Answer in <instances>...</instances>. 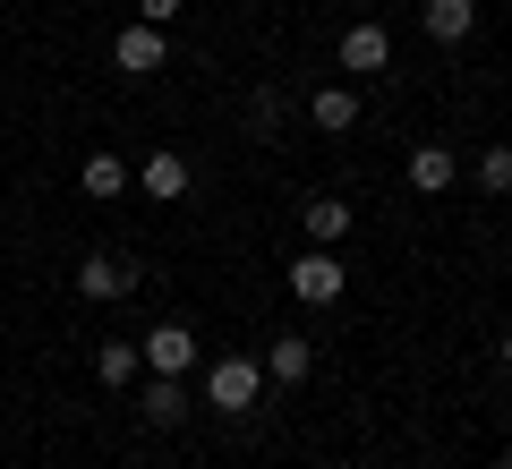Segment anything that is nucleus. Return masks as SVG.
I'll return each mask as SVG.
<instances>
[{"label":"nucleus","mask_w":512,"mask_h":469,"mask_svg":"<svg viewBox=\"0 0 512 469\" xmlns=\"http://www.w3.org/2000/svg\"><path fill=\"white\" fill-rule=\"evenodd\" d=\"M265 376L274 384H308L316 376V342L308 333H274V342H265Z\"/></svg>","instance_id":"obj_6"},{"label":"nucleus","mask_w":512,"mask_h":469,"mask_svg":"<svg viewBox=\"0 0 512 469\" xmlns=\"http://www.w3.org/2000/svg\"><path fill=\"white\" fill-rule=\"evenodd\" d=\"M137 350H146L154 376H188V367H197V333H188V325H154Z\"/></svg>","instance_id":"obj_5"},{"label":"nucleus","mask_w":512,"mask_h":469,"mask_svg":"<svg viewBox=\"0 0 512 469\" xmlns=\"http://www.w3.org/2000/svg\"><path fill=\"white\" fill-rule=\"evenodd\" d=\"M299 231H308V248H333V239L350 231V205L342 197H308L299 205Z\"/></svg>","instance_id":"obj_11"},{"label":"nucleus","mask_w":512,"mask_h":469,"mask_svg":"<svg viewBox=\"0 0 512 469\" xmlns=\"http://www.w3.org/2000/svg\"><path fill=\"white\" fill-rule=\"evenodd\" d=\"M146 418H154V427H180V418H188V376H154L146 384Z\"/></svg>","instance_id":"obj_15"},{"label":"nucleus","mask_w":512,"mask_h":469,"mask_svg":"<svg viewBox=\"0 0 512 469\" xmlns=\"http://www.w3.org/2000/svg\"><path fill=\"white\" fill-rule=\"evenodd\" d=\"M342 290H350V273H342V256H333V248H308V256L291 265V299H299V307H333Z\"/></svg>","instance_id":"obj_2"},{"label":"nucleus","mask_w":512,"mask_h":469,"mask_svg":"<svg viewBox=\"0 0 512 469\" xmlns=\"http://www.w3.org/2000/svg\"><path fill=\"white\" fill-rule=\"evenodd\" d=\"M137 188H146L154 205H180V197H188V154H171V145H163V154H146Z\"/></svg>","instance_id":"obj_8"},{"label":"nucleus","mask_w":512,"mask_h":469,"mask_svg":"<svg viewBox=\"0 0 512 469\" xmlns=\"http://www.w3.org/2000/svg\"><path fill=\"white\" fill-rule=\"evenodd\" d=\"M504 367H512V333H504Z\"/></svg>","instance_id":"obj_19"},{"label":"nucleus","mask_w":512,"mask_h":469,"mask_svg":"<svg viewBox=\"0 0 512 469\" xmlns=\"http://www.w3.org/2000/svg\"><path fill=\"white\" fill-rule=\"evenodd\" d=\"M94 376H103L111 393H128V384L146 376V350H137V342H103V350H94Z\"/></svg>","instance_id":"obj_13"},{"label":"nucleus","mask_w":512,"mask_h":469,"mask_svg":"<svg viewBox=\"0 0 512 469\" xmlns=\"http://www.w3.org/2000/svg\"><path fill=\"white\" fill-rule=\"evenodd\" d=\"M419 18H427V35H436V43H470V26H478V0H427Z\"/></svg>","instance_id":"obj_12"},{"label":"nucleus","mask_w":512,"mask_h":469,"mask_svg":"<svg viewBox=\"0 0 512 469\" xmlns=\"http://www.w3.org/2000/svg\"><path fill=\"white\" fill-rule=\"evenodd\" d=\"M0 376H9V350H0Z\"/></svg>","instance_id":"obj_20"},{"label":"nucleus","mask_w":512,"mask_h":469,"mask_svg":"<svg viewBox=\"0 0 512 469\" xmlns=\"http://www.w3.org/2000/svg\"><path fill=\"white\" fill-rule=\"evenodd\" d=\"M282 111H291V103H282V86H256V94H248V128H256V137H274Z\"/></svg>","instance_id":"obj_17"},{"label":"nucleus","mask_w":512,"mask_h":469,"mask_svg":"<svg viewBox=\"0 0 512 469\" xmlns=\"http://www.w3.org/2000/svg\"><path fill=\"white\" fill-rule=\"evenodd\" d=\"M128 180H137V171H128V163H120V154H86V171H77V188H86V197H94V205H111V197H120V188H128Z\"/></svg>","instance_id":"obj_14"},{"label":"nucleus","mask_w":512,"mask_h":469,"mask_svg":"<svg viewBox=\"0 0 512 469\" xmlns=\"http://www.w3.org/2000/svg\"><path fill=\"white\" fill-rule=\"evenodd\" d=\"M478 188H487V197H512V145H487V154H478Z\"/></svg>","instance_id":"obj_16"},{"label":"nucleus","mask_w":512,"mask_h":469,"mask_svg":"<svg viewBox=\"0 0 512 469\" xmlns=\"http://www.w3.org/2000/svg\"><path fill=\"white\" fill-rule=\"evenodd\" d=\"M453 180H461L453 145H419V154H410V188H419V197H444Z\"/></svg>","instance_id":"obj_9"},{"label":"nucleus","mask_w":512,"mask_h":469,"mask_svg":"<svg viewBox=\"0 0 512 469\" xmlns=\"http://www.w3.org/2000/svg\"><path fill=\"white\" fill-rule=\"evenodd\" d=\"M77 290H86V299H128V290H137V265H128V256H86V265H77Z\"/></svg>","instance_id":"obj_7"},{"label":"nucleus","mask_w":512,"mask_h":469,"mask_svg":"<svg viewBox=\"0 0 512 469\" xmlns=\"http://www.w3.org/2000/svg\"><path fill=\"white\" fill-rule=\"evenodd\" d=\"M137 18H146V26H180L188 0H137Z\"/></svg>","instance_id":"obj_18"},{"label":"nucleus","mask_w":512,"mask_h":469,"mask_svg":"<svg viewBox=\"0 0 512 469\" xmlns=\"http://www.w3.org/2000/svg\"><path fill=\"white\" fill-rule=\"evenodd\" d=\"M163 52H171L163 26H146V18L111 35V60H120V77H154V69H163Z\"/></svg>","instance_id":"obj_3"},{"label":"nucleus","mask_w":512,"mask_h":469,"mask_svg":"<svg viewBox=\"0 0 512 469\" xmlns=\"http://www.w3.org/2000/svg\"><path fill=\"white\" fill-rule=\"evenodd\" d=\"M495 469H512V452H504V461H495Z\"/></svg>","instance_id":"obj_21"},{"label":"nucleus","mask_w":512,"mask_h":469,"mask_svg":"<svg viewBox=\"0 0 512 469\" xmlns=\"http://www.w3.org/2000/svg\"><path fill=\"white\" fill-rule=\"evenodd\" d=\"M308 120L325 128V137H342V128H359V94H350V86H316L308 94Z\"/></svg>","instance_id":"obj_10"},{"label":"nucleus","mask_w":512,"mask_h":469,"mask_svg":"<svg viewBox=\"0 0 512 469\" xmlns=\"http://www.w3.org/2000/svg\"><path fill=\"white\" fill-rule=\"evenodd\" d=\"M256 393H265V367H256L248 350H239V359H214V367H205V401H214L222 418H248V410H256Z\"/></svg>","instance_id":"obj_1"},{"label":"nucleus","mask_w":512,"mask_h":469,"mask_svg":"<svg viewBox=\"0 0 512 469\" xmlns=\"http://www.w3.org/2000/svg\"><path fill=\"white\" fill-rule=\"evenodd\" d=\"M333 60H342L350 77H384V69H393V35H384V26H350Z\"/></svg>","instance_id":"obj_4"}]
</instances>
